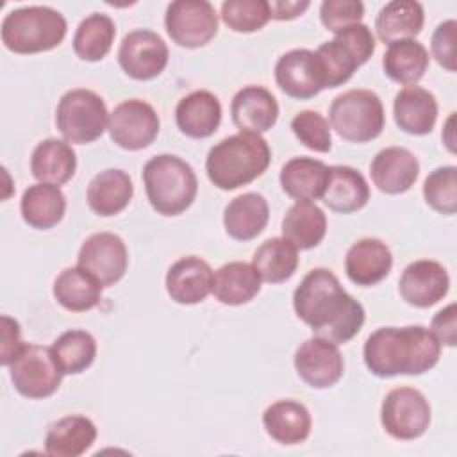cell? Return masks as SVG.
<instances>
[{
    "instance_id": "cell-33",
    "label": "cell",
    "mask_w": 457,
    "mask_h": 457,
    "mask_svg": "<svg viewBox=\"0 0 457 457\" xmlns=\"http://www.w3.org/2000/svg\"><path fill=\"white\" fill-rule=\"evenodd\" d=\"M261 291V277L248 262L234 261L220 266L212 277V295L225 305H243Z\"/></svg>"
},
{
    "instance_id": "cell-45",
    "label": "cell",
    "mask_w": 457,
    "mask_h": 457,
    "mask_svg": "<svg viewBox=\"0 0 457 457\" xmlns=\"http://www.w3.org/2000/svg\"><path fill=\"white\" fill-rule=\"evenodd\" d=\"M430 332L436 336V339L441 345H446V346H455L457 345V311H455V303L446 305L445 309H441L432 318Z\"/></svg>"
},
{
    "instance_id": "cell-32",
    "label": "cell",
    "mask_w": 457,
    "mask_h": 457,
    "mask_svg": "<svg viewBox=\"0 0 457 457\" xmlns=\"http://www.w3.org/2000/svg\"><path fill=\"white\" fill-rule=\"evenodd\" d=\"M20 211L27 225L46 230L62 220L66 212V196L59 186L39 182L23 191Z\"/></svg>"
},
{
    "instance_id": "cell-10",
    "label": "cell",
    "mask_w": 457,
    "mask_h": 457,
    "mask_svg": "<svg viewBox=\"0 0 457 457\" xmlns=\"http://www.w3.org/2000/svg\"><path fill=\"white\" fill-rule=\"evenodd\" d=\"M380 421L391 437L402 441L416 439L430 425V403L414 387H395L382 402Z\"/></svg>"
},
{
    "instance_id": "cell-12",
    "label": "cell",
    "mask_w": 457,
    "mask_h": 457,
    "mask_svg": "<svg viewBox=\"0 0 457 457\" xmlns=\"http://www.w3.org/2000/svg\"><path fill=\"white\" fill-rule=\"evenodd\" d=\"M155 109L137 98L118 104L109 114L107 130L111 139L123 150H141L154 143L159 134Z\"/></svg>"
},
{
    "instance_id": "cell-6",
    "label": "cell",
    "mask_w": 457,
    "mask_h": 457,
    "mask_svg": "<svg viewBox=\"0 0 457 457\" xmlns=\"http://www.w3.org/2000/svg\"><path fill=\"white\" fill-rule=\"evenodd\" d=\"M328 120L343 139L368 143L380 136L386 114L377 93L370 89H350L332 100Z\"/></svg>"
},
{
    "instance_id": "cell-9",
    "label": "cell",
    "mask_w": 457,
    "mask_h": 457,
    "mask_svg": "<svg viewBox=\"0 0 457 457\" xmlns=\"http://www.w3.org/2000/svg\"><path fill=\"white\" fill-rule=\"evenodd\" d=\"M9 375L20 395L41 400L59 389L64 373L55 361L52 346L23 343L9 364Z\"/></svg>"
},
{
    "instance_id": "cell-48",
    "label": "cell",
    "mask_w": 457,
    "mask_h": 457,
    "mask_svg": "<svg viewBox=\"0 0 457 457\" xmlns=\"http://www.w3.org/2000/svg\"><path fill=\"white\" fill-rule=\"evenodd\" d=\"M453 114H455V112L450 114V118H448V121H446V125H445V132H446V134H443L445 145L448 146V150H450L452 154L455 152V145H453V143H455V139H453V118H455V116H453Z\"/></svg>"
},
{
    "instance_id": "cell-23",
    "label": "cell",
    "mask_w": 457,
    "mask_h": 457,
    "mask_svg": "<svg viewBox=\"0 0 457 457\" xmlns=\"http://www.w3.org/2000/svg\"><path fill=\"white\" fill-rule=\"evenodd\" d=\"M175 121L182 134L193 139L212 136L221 121V104L207 89L186 95L175 109Z\"/></svg>"
},
{
    "instance_id": "cell-4",
    "label": "cell",
    "mask_w": 457,
    "mask_h": 457,
    "mask_svg": "<svg viewBox=\"0 0 457 457\" xmlns=\"http://www.w3.org/2000/svg\"><path fill=\"white\" fill-rule=\"evenodd\" d=\"M143 182L150 205L162 216L182 214L189 209L198 191L195 170L180 157L170 154L146 161Z\"/></svg>"
},
{
    "instance_id": "cell-47",
    "label": "cell",
    "mask_w": 457,
    "mask_h": 457,
    "mask_svg": "<svg viewBox=\"0 0 457 457\" xmlns=\"http://www.w3.org/2000/svg\"><path fill=\"white\" fill-rule=\"evenodd\" d=\"M270 4V18L273 20H293L311 5L307 0L305 2H289V0H278V2H268Z\"/></svg>"
},
{
    "instance_id": "cell-29",
    "label": "cell",
    "mask_w": 457,
    "mask_h": 457,
    "mask_svg": "<svg viewBox=\"0 0 457 457\" xmlns=\"http://www.w3.org/2000/svg\"><path fill=\"white\" fill-rule=\"evenodd\" d=\"M325 205L336 212L350 214L362 209L370 200V186L362 173L352 166H330L328 184L321 196Z\"/></svg>"
},
{
    "instance_id": "cell-22",
    "label": "cell",
    "mask_w": 457,
    "mask_h": 457,
    "mask_svg": "<svg viewBox=\"0 0 457 457\" xmlns=\"http://www.w3.org/2000/svg\"><path fill=\"white\" fill-rule=\"evenodd\" d=\"M393 114L396 125L412 136L430 134L437 120L436 96L420 86H405L395 96Z\"/></svg>"
},
{
    "instance_id": "cell-3",
    "label": "cell",
    "mask_w": 457,
    "mask_h": 457,
    "mask_svg": "<svg viewBox=\"0 0 457 457\" xmlns=\"http://www.w3.org/2000/svg\"><path fill=\"white\" fill-rule=\"evenodd\" d=\"M271 161V150L261 134L239 132L216 143L205 159L209 180L232 191L261 177Z\"/></svg>"
},
{
    "instance_id": "cell-16",
    "label": "cell",
    "mask_w": 457,
    "mask_h": 457,
    "mask_svg": "<svg viewBox=\"0 0 457 457\" xmlns=\"http://www.w3.org/2000/svg\"><path fill=\"white\" fill-rule=\"evenodd\" d=\"M295 370L307 386L327 389L343 377L345 361L336 343L314 336L298 346Z\"/></svg>"
},
{
    "instance_id": "cell-39",
    "label": "cell",
    "mask_w": 457,
    "mask_h": 457,
    "mask_svg": "<svg viewBox=\"0 0 457 457\" xmlns=\"http://www.w3.org/2000/svg\"><path fill=\"white\" fill-rule=\"evenodd\" d=\"M55 361L64 375H77L86 371L96 357L95 337L80 328L62 332L52 345Z\"/></svg>"
},
{
    "instance_id": "cell-11",
    "label": "cell",
    "mask_w": 457,
    "mask_h": 457,
    "mask_svg": "<svg viewBox=\"0 0 457 457\" xmlns=\"http://www.w3.org/2000/svg\"><path fill=\"white\" fill-rule=\"evenodd\" d=\"M166 32L184 48H200L218 32V14L207 0H175L164 14Z\"/></svg>"
},
{
    "instance_id": "cell-37",
    "label": "cell",
    "mask_w": 457,
    "mask_h": 457,
    "mask_svg": "<svg viewBox=\"0 0 457 457\" xmlns=\"http://www.w3.org/2000/svg\"><path fill=\"white\" fill-rule=\"evenodd\" d=\"M252 266L264 282H286L296 271L298 248L286 237H270L255 250Z\"/></svg>"
},
{
    "instance_id": "cell-21",
    "label": "cell",
    "mask_w": 457,
    "mask_h": 457,
    "mask_svg": "<svg viewBox=\"0 0 457 457\" xmlns=\"http://www.w3.org/2000/svg\"><path fill=\"white\" fill-rule=\"evenodd\" d=\"M393 266L389 246L377 237H364L353 243L345 257L348 278L357 286H373L384 280Z\"/></svg>"
},
{
    "instance_id": "cell-42",
    "label": "cell",
    "mask_w": 457,
    "mask_h": 457,
    "mask_svg": "<svg viewBox=\"0 0 457 457\" xmlns=\"http://www.w3.org/2000/svg\"><path fill=\"white\" fill-rule=\"evenodd\" d=\"M291 130L298 141L309 150L327 154L332 146L328 121L316 111H300L291 120Z\"/></svg>"
},
{
    "instance_id": "cell-28",
    "label": "cell",
    "mask_w": 457,
    "mask_h": 457,
    "mask_svg": "<svg viewBox=\"0 0 457 457\" xmlns=\"http://www.w3.org/2000/svg\"><path fill=\"white\" fill-rule=\"evenodd\" d=\"M262 425L271 439L280 445L303 443L311 434V414L307 407L295 400H278L262 414Z\"/></svg>"
},
{
    "instance_id": "cell-41",
    "label": "cell",
    "mask_w": 457,
    "mask_h": 457,
    "mask_svg": "<svg viewBox=\"0 0 457 457\" xmlns=\"http://www.w3.org/2000/svg\"><path fill=\"white\" fill-rule=\"evenodd\" d=\"M425 202L441 214H455L457 211V168L439 166L428 173L423 182Z\"/></svg>"
},
{
    "instance_id": "cell-34",
    "label": "cell",
    "mask_w": 457,
    "mask_h": 457,
    "mask_svg": "<svg viewBox=\"0 0 457 457\" xmlns=\"http://www.w3.org/2000/svg\"><path fill=\"white\" fill-rule=\"evenodd\" d=\"M282 234L296 248L311 250L327 234V216L316 204L300 200L287 209L282 220Z\"/></svg>"
},
{
    "instance_id": "cell-1",
    "label": "cell",
    "mask_w": 457,
    "mask_h": 457,
    "mask_svg": "<svg viewBox=\"0 0 457 457\" xmlns=\"http://www.w3.org/2000/svg\"><path fill=\"white\" fill-rule=\"evenodd\" d=\"M296 316L314 336L336 345L348 343L364 323V307L350 296L327 268L311 270L293 293Z\"/></svg>"
},
{
    "instance_id": "cell-24",
    "label": "cell",
    "mask_w": 457,
    "mask_h": 457,
    "mask_svg": "<svg viewBox=\"0 0 457 457\" xmlns=\"http://www.w3.org/2000/svg\"><path fill=\"white\" fill-rule=\"evenodd\" d=\"M330 166L312 157H293L280 170V186L282 191L300 200H316L321 198L328 184Z\"/></svg>"
},
{
    "instance_id": "cell-30",
    "label": "cell",
    "mask_w": 457,
    "mask_h": 457,
    "mask_svg": "<svg viewBox=\"0 0 457 457\" xmlns=\"http://www.w3.org/2000/svg\"><path fill=\"white\" fill-rule=\"evenodd\" d=\"M77 170V155L73 148L61 139H45L37 143L30 157V171L43 184L62 186Z\"/></svg>"
},
{
    "instance_id": "cell-31",
    "label": "cell",
    "mask_w": 457,
    "mask_h": 457,
    "mask_svg": "<svg viewBox=\"0 0 457 457\" xmlns=\"http://www.w3.org/2000/svg\"><path fill=\"white\" fill-rule=\"evenodd\" d=\"M425 21L423 5L416 0L387 2L377 14L375 29L382 43H395L402 39H414Z\"/></svg>"
},
{
    "instance_id": "cell-35",
    "label": "cell",
    "mask_w": 457,
    "mask_h": 457,
    "mask_svg": "<svg viewBox=\"0 0 457 457\" xmlns=\"http://www.w3.org/2000/svg\"><path fill=\"white\" fill-rule=\"evenodd\" d=\"M102 284L80 266L62 270L54 282V296L61 307L71 312L93 309L102 296Z\"/></svg>"
},
{
    "instance_id": "cell-20",
    "label": "cell",
    "mask_w": 457,
    "mask_h": 457,
    "mask_svg": "<svg viewBox=\"0 0 457 457\" xmlns=\"http://www.w3.org/2000/svg\"><path fill=\"white\" fill-rule=\"evenodd\" d=\"M234 125L241 132L262 134L270 130L278 118L277 98L262 86H245L230 104Z\"/></svg>"
},
{
    "instance_id": "cell-27",
    "label": "cell",
    "mask_w": 457,
    "mask_h": 457,
    "mask_svg": "<svg viewBox=\"0 0 457 457\" xmlns=\"http://www.w3.org/2000/svg\"><path fill=\"white\" fill-rule=\"evenodd\" d=\"M96 439L95 423L80 414L64 416L48 427L45 450L52 457H79L86 453Z\"/></svg>"
},
{
    "instance_id": "cell-14",
    "label": "cell",
    "mask_w": 457,
    "mask_h": 457,
    "mask_svg": "<svg viewBox=\"0 0 457 457\" xmlns=\"http://www.w3.org/2000/svg\"><path fill=\"white\" fill-rule=\"evenodd\" d=\"M168 46L164 39L146 29L129 32L120 45L118 62L121 70L136 80H152L168 64Z\"/></svg>"
},
{
    "instance_id": "cell-25",
    "label": "cell",
    "mask_w": 457,
    "mask_h": 457,
    "mask_svg": "<svg viewBox=\"0 0 457 457\" xmlns=\"http://www.w3.org/2000/svg\"><path fill=\"white\" fill-rule=\"evenodd\" d=\"M134 186L127 171L109 168L96 173L87 186V205L98 216H114L132 200Z\"/></svg>"
},
{
    "instance_id": "cell-40",
    "label": "cell",
    "mask_w": 457,
    "mask_h": 457,
    "mask_svg": "<svg viewBox=\"0 0 457 457\" xmlns=\"http://www.w3.org/2000/svg\"><path fill=\"white\" fill-rule=\"evenodd\" d=\"M221 20L234 32H255L268 23L270 4L266 0H225Z\"/></svg>"
},
{
    "instance_id": "cell-46",
    "label": "cell",
    "mask_w": 457,
    "mask_h": 457,
    "mask_svg": "<svg viewBox=\"0 0 457 457\" xmlns=\"http://www.w3.org/2000/svg\"><path fill=\"white\" fill-rule=\"evenodd\" d=\"M21 346L23 343L20 337L18 321L9 316H2V350H0L2 366H9Z\"/></svg>"
},
{
    "instance_id": "cell-26",
    "label": "cell",
    "mask_w": 457,
    "mask_h": 457,
    "mask_svg": "<svg viewBox=\"0 0 457 457\" xmlns=\"http://www.w3.org/2000/svg\"><path fill=\"white\" fill-rule=\"evenodd\" d=\"M270 220V207L262 195L243 193L230 200L223 212L225 232L236 241L257 237Z\"/></svg>"
},
{
    "instance_id": "cell-17",
    "label": "cell",
    "mask_w": 457,
    "mask_h": 457,
    "mask_svg": "<svg viewBox=\"0 0 457 457\" xmlns=\"http://www.w3.org/2000/svg\"><path fill=\"white\" fill-rule=\"evenodd\" d=\"M398 289L409 305L425 309L446 296L450 289V277L437 261L420 259L402 271Z\"/></svg>"
},
{
    "instance_id": "cell-44",
    "label": "cell",
    "mask_w": 457,
    "mask_h": 457,
    "mask_svg": "<svg viewBox=\"0 0 457 457\" xmlns=\"http://www.w3.org/2000/svg\"><path fill=\"white\" fill-rule=\"evenodd\" d=\"M455 36H457V21L446 20L439 23L432 34V55L436 61L448 71H455Z\"/></svg>"
},
{
    "instance_id": "cell-13",
    "label": "cell",
    "mask_w": 457,
    "mask_h": 457,
    "mask_svg": "<svg viewBox=\"0 0 457 457\" xmlns=\"http://www.w3.org/2000/svg\"><path fill=\"white\" fill-rule=\"evenodd\" d=\"M277 86L291 98L309 100L327 87L323 66L316 52L295 48L278 57L275 64Z\"/></svg>"
},
{
    "instance_id": "cell-36",
    "label": "cell",
    "mask_w": 457,
    "mask_h": 457,
    "mask_svg": "<svg viewBox=\"0 0 457 457\" xmlns=\"http://www.w3.org/2000/svg\"><path fill=\"white\" fill-rule=\"evenodd\" d=\"M384 73L403 86H414L428 68V52L416 39L395 41L382 57Z\"/></svg>"
},
{
    "instance_id": "cell-19",
    "label": "cell",
    "mask_w": 457,
    "mask_h": 457,
    "mask_svg": "<svg viewBox=\"0 0 457 457\" xmlns=\"http://www.w3.org/2000/svg\"><path fill=\"white\" fill-rule=\"evenodd\" d=\"M212 270L196 257L187 255L175 261L166 273V291L170 298L182 305H195L207 298L212 291Z\"/></svg>"
},
{
    "instance_id": "cell-5",
    "label": "cell",
    "mask_w": 457,
    "mask_h": 457,
    "mask_svg": "<svg viewBox=\"0 0 457 457\" xmlns=\"http://www.w3.org/2000/svg\"><path fill=\"white\" fill-rule=\"evenodd\" d=\"M66 30V20L59 11L48 5H29L5 14L0 36L7 50L29 55L59 46Z\"/></svg>"
},
{
    "instance_id": "cell-8",
    "label": "cell",
    "mask_w": 457,
    "mask_h": 457,
    "mask_svg": "<svg viewBox=\"0 0 457 457\" xmlns=\"http://www.w3.org/2000/svg\"><path fill=\"white\" fill-rule=\"evenodd\" d=\"M375 46V37L364 23L352 25L337 32L332 41L320 45L316 55L323 66L327 87L348 82L353 71L373 55Z\"/></svg>"
},
{
    "instance_id": "cell-15",
    "label": "cell",
    "mask_w": 457,
    "mask_h": 457,
    "mask_svg": "<svg viewBox=\"0 0 457 457\" xmlns=\"http://www.w3.org/2000/svg\"><path fill=\"white\" fill-rule=\"evenodd\" d=\"M77 266L91 273L104 287L112 286L127 271L129 252L118 234L96 232L82 243Z\"/></svg>"
},
{
    "instance_id": "cell-43",
    "label": "cell",
    "mask_w": 457,
    "mask_h": 457,
    "mask_svg": "<svg viewBox=\"0 0 457 457\" xmlns=\"http://www.w3.org/2000/svg\"><path fill=\"white\" fill-rule=\"evenodd\" d=\"M362 16L364 5L359 0H325L320 5V20L334 34L361 23Z\"/></svg>"
},
{
    "instance_id": "cell-38",
    "label": "cell",
    "mask_w": 457,
    "mask_h": 457,
    "mask_svg": "<svg viewBox=\"0 0 457 457\" xmlns=\"http://www.w3.org/2000/svg\"><path fill=\"white\" fill-rule=\"evenodd\" d=\"M114 36V21L107 14L93 12L79 23L73 36V52L87 62L102 61L109 54Z\"/></svg>"
},
{
    "instance_id": "cell-2",
    "label": "cell",
    "mask_w": 457,
    "mask_h": 457,
    "mask_svg": "<svg viewBox=\"0 0 457 457\" xmlns=\"http://www.w3.org/2000/svg\"><path fill=\"white\" fill-rule=\"evenodd\" d=\"M362 353L366 368L380 378L421 375L437 364L441 343L421 325L382 327L368 336Z\"/></svg>"
},
{
    "instance_id": "cell-18",
    "label": "cell",
    "mask_w": 457,
    "mask_h": 457,
    "mask_svg": "<svg viewBox=\"0 0 457 457\" xmlns=\"http://www.w3.org/2000/svg\"><path fill=\"white\" fill-rule=\"evenodd\" d=\"M373 184L386 195H400L412 187L420 175L416 155L403 146L382 148L370 164Z\"/></svg>"
},
{
    "instance_id": "cell-7",
    "label": "cell",
    "mask_w": 457,
    "mask_h": 457,
    "mask_svg": "<svg viewBox=\"0 0 457 457\" xmlns=\"http://www.w3.org/2000/svg\"><path fill=\"white\" fill-rule=\"evenodd\" d=\"M107 123L105 102L91 89H70L57 104L55 125L68 143H93L105 132Z\"/></svg>"
}]
</instances>
